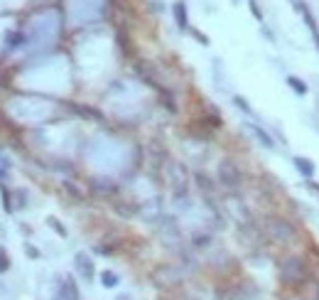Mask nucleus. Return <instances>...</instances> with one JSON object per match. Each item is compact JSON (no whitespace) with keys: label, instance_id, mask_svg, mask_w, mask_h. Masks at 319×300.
Masks as SVG:
<instances>
[{"label":"nucleus","instance_id":"f257e3e1","mask_svg":"<svg viewBox=\"0 0 319 300\" xmlns=\"http://www.w3.org/2000/svg\"><path fill=\"white\" fill-rule=\"evenodd\" d=\"M265 229H268V236L275 243H292L297 239V227L290 219H282V216H270L265 222Z\"/></svg>","mask_w":319,"mask_h":300},{"label":"nucleus","instance_id":"f03ea898","mask_svg":"<svg viewBox=\"0 0 319 300\" xmlns=\"http://www.w3.org/2000/svg\"><path fill=\"white\" fill-rule=\"evenodd\" d=\"M280 278H282V283H287V286H297V283H302V281L307 278L305 258H300V256L282 258V263H280Z\"/></svg>","mask_w":319,"mask_h":300},{"label":"nucleus","instance_id":"7ed1b4c3","mask_svg":"<svg viewBox=\"0 0 319 300\" xmlns=\"http://www.w3.org/2000/svg\"><path fill=\"white\" fill-rule=\"evenodd\" d=\"M219 180H221V185L236 189V187L243 182V175H241V170L236 168L234 160H221V162H219Z\"/></svg>","mask_w":319,"mask_h":300},{"label":"nucleus","instance_id":"20e7f679","mask_svg":"<svg viewBox=\"0 0 319 300\" xmlns=\"http://www.w3.org/2000/svg\"><path fill=\"white\" fill-rule=\"evenodd\" d=\"M74 266H76L79 276H81L86 283H91V281H94L96 268H94V261H91V256H86V254H76V256H74Z\"/></svg>","mask_w":319,"mask_h":300},{"label":"nucleus","instance_id":"39448f33","mask_svg":"<svg viewBox=\"0 0 319 300\" xmlns=\"http://www.w3.org/2000/svg\"><path fill=\"white\" fill-rule=\"evenodd\" d=\"M172 13H175V20H177V25L180 30H189V15H187V3H175L172 5Z\"/></svg>","mask_w":319,"mask_h":300},{"label":"nucleus","instance_id":"423d86ee","mask_svg":"<svg viewBox=\"0 0 319 300\" xmlns=\"http://www.w3.org/2000/svg\"><path fill=\"white\" fill-rule=\"evenodd\" d=\"M62 298H64V300H81V295H79V288H76V281H74L71 276H67V278H64V286H62Z\"/></svg>","mask_w":319,"mask_h":300},{"label":"nucleus","instance_id":"0eeeda50","mask_svg":"<svg viewBox=\"0 0 319 300\" xmlns=\"http://www.w3.org/2000/svg\"><path fill=\"white\" fill-rule=\"evenodd\" d=\"M292 162H295V168H297V172H300L302 177H309V180L314 177V162H312L309 157H295Z\"/></svg>","mask_w":319,"mask_h":300},{"label":"nucleus","instance_id":"6e6552de","mask_svg":"<svg viewBox=\"0 0 319 300\" xmlns=\"http://www.w3.org/2000/svg\"><path fill=\"white\" fill-rule=\"evenodd\" d=\"M248 128L253 130V133H255V138L260 141V145H263V148H268V150H273V148H275L273 138H270V135H268V133H265V130L260 128V126H258V123H248Z\"/></svg>","mask_w":319,"mask_h":300},{"label":"nucleus","instance_id":"1a4fd4ad","mask_svg":"<svg viewBox=\"0 0 319 300\" xmlns=\"http://www.w3.org/2000/svg\"><path fill=\"white\" fill-rule=\"evenodd\" d=\"M91 189L103 192V195H113V192H115V185H113L111 180H91Z\"/></svg>","mask_w":319,"mask_h":300},{"label":"nucleus","instance_id":"9d476101","mask_svg":"<svg viewBox=\"0 0 319 300\" xmlns=\"http://www.w3.org/2000/svg\"><path fill=\"white\" fill-rule=\"evenodd\" d=\"M118 283H121L118 273H113V271H101V286H103V288H115Z\"/></svg>","mask_w":319,"mask_h":300},{"label":"nucleus","instance_id":"9b49d317","mask_svg":"<svg viewBox=\"0 0 319 300\" xmlns=\"http://www.w3.org/2000/svg\"><path fill=\"white\" fill-rule=\"evenodd\" d=\"M300 10H302V15H305L307 28H309V32H312V37H314V42H317V47H319V30H317V22H314V17H312V15H309V10H305L302 5H300Z\"/></svg>","mask_w":319,"mask_h":300},{"label":"nucleus","instance_id":"f8f14e48","mask_svg":"<svg viewBox=\"0 0 319 300\" xmlns=\"http://www.w3.org/2000/svg\"><path fill=\"white\" fill-rule=\"evenodd\" d=\"M20 44H25V35H22V32H10V35L5 37V47H8V49H17Z\"/></svg>","mask_w":319,"mask_h":300},{"label":"nucleus","instance_id":"ddd939ff","mask_svg":"<svg viewBox=\"0 0 319 300\" xmlns=\"http://www.w3.org/2000/svg\"><path fill=\"white\" fill-rule=\"evenodd\" d=\"M287 86H290L297 96H305V94H307V84H305V81H300L297 76H287Z\"/></svg>","mask_w":319,"mask_h":300},{"label":"nucleus","instance_id":"4468645a","mask_svg":"<svg viewBox=\"0 0 319 300\" xmlns=\"http://www.w3.org/2000/svg\"><path fill=\"white\" fill-rule=\"evenodd\" d=\"M0 195H3V209H5V212H13V209H15L13 195L8 192V187L3 185V182H0Z\"/></svg>","mask_w":319,"mask_h":300},{"label":"nucleus","instance_id":"2eb2a0df","mask_svg":"<svg viewBox=\"0 0 319 300\" xmlns=\"http://www.w3.org/2000/svg\"><path fill=\"white\" fill-rule=\"evenodd\" d=\"M216 298L219 300H243L241 298V293H238V290H234V288H231V290H216Z\"/></svg>","mask_w":319,"mask_h":300},{"label":"nucleus","instance_id":"dca6fc26","mask_svg":"<svg viewBox=\"0 0 319 300\" xmlns=\"http://www.w3.org/2000/svg\"><path fill=\"white\" fill-rule=\"evenodd\" d=\"M47 224H49V227L54 229V231L59 234V236H67V229H64L62 224H59V219H56V216H49V219H47Z\"/></svg>","mask_w":319,"mask_h":300},{"label":"nucleus","instance_id":"f3484780","mask_svg":"<svg viewBox=\"0 0 319 300\" xmlns=\"http://www.w3.org/2000/svg\"><path fill=\"white\" fill-rule=\"evenodd\" d=\"M8 268H10V256H8L5 249L0 246V273H8Z\"/></svg>","mask_w":319,"mask_h":300},{"label":"nucleus","instance_id":"a211bd4d","mask_svg":"<svg viewBox=\"0 0 319 300\" xmlns=\"http://www.w3.org/2000/svg\"><path fill=\"white\" fill-rule=\"evenodd\" d=\"M76 111L81 116H89V118H96V121H103V116L98 114V111H94V108H83V106H76Z\"/></svg>","mask_w":319,"mask_h":300},{"label":"nucleus","instance_id":"6ab92c4d","mask_svg":"<svg viewBox=\"0 0 319 300\" xmlns=\"http://www.w3.org/2000/svg\"><path fill=\"white\" fill-rule=\"evenodd\" d=\"M234 103H236L241 111H246L248 116H253V111H250V106H248V101L243 99V96H234Z\"/></svg>","mask_w":319,"mask_h":300},{"label":"nucleus","instance_id":"aec40b11","mask_svg":"<svg viewBox=\"0 0 319 300\" xmlns=\"http://www.w3.org/2000/svg\"><path fill=\"white\" fill-rule=\"evenodd\" d=\"M25 254H30L32 258H37V256H40V251H37L35 246H30V243H25Z\"/></svg>","mask_w":319,"mask_h":300},{"label":"nucleus","instance_id":"412c9836","mask_svg":"<svg viewBox=\"0 0 319 300\" xmlns=\"http://www.w3.org/2000/svg\"><path fill=\"white\" fill-rule=\"evenodd\" d=\"M194 37H196V40H199L201 44H209V37H207V35H201V32H196V30H194Z\"/></svg>","mask_w":319,"mask_h":300},{"label":"nucleus","instance_id":"4be33fe9","mask_svg":"<svg viewBox=\"0 0 319 300\" xmlns=\"http://www.w3.org/2000/svg\"><path fill=\"white\" fill-rule=\"evenodd\" d=\"M115 300H130V298H128V295H121V298H115Z\"/></svg>","mask_w":319,"mask_h":300},{"label":"nucleus","instance_id":"5701e85b","mask_svg":"<svg viewBox=\"0 0 319 300\" xmlns=\"http://www.w3.org/2000/svg\"><path fill=\"white\" fill-rule=\"evenodd\" d=\"M187 300H196V298H187Z\"/></svg>","mask_w":319,"mask_h":300}]
</instances>
